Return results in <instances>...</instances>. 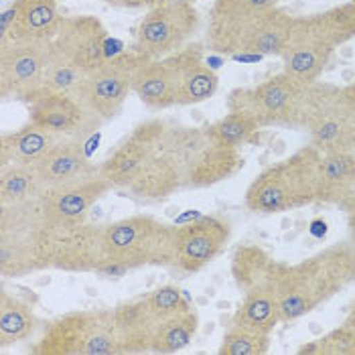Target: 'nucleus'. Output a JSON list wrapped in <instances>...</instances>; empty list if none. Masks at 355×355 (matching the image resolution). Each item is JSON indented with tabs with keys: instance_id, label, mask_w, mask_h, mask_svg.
Instances as JSON below:
<instances>
[{
	"instance_id": "4c0bfd02",
	"label": "nucleus",
	"mask_w": 355,
	"mask_h": 355,
	"mask_svg": "<svg viewBox=\"0 0 355 355\" xmlns=\"http://www.w3.org/2000/svg\"><path fill=\"white\" fill-rule=\"evenodd\" d=\"M343 325H345L347 329H352V331L355 333V301L352 302V309H349V313H347V317H345Z\"/></svg>"
},
{
	"instance_id": "6e6552de",
	"label": "nucleus",
	"mask_w": 355,
	"mask_h": 355,
	"mask_svg": "<svg viewBox=\"0 0 355 355\" xmlns=\"http://www.w3.org/2000/svg\"><path fill=\"white\" fill-rule=\"evenodd\" d=\"M313 85V83H311ZM311 85L288 73H278L254 87H240L230 94V110L250 114L260 128H306Z\"/></svg>"
},
{
	"instance_id": "0eeeda50",
	"label": "nucleus",
	"mask_w": 355,
	"mask_h": 355,
	"mask_svg": "<svg viewBox=\"0 0 355 355\" xmlns=\"http://www.w3.org/2000/svg\"><path fill=\"white\" fill-rule=\"evenodd\" d=\"M37 355H122L114 309L73 311L53 319L37 345Z\"/></svg>"
},
{
	"instance_id": "1a4fd4ad",
	"label": "nucleus",
	"mask_w": 355,
	"mask_h": 355,
	"mask_svg": "<svg viewBox=\"0 0 355 355\" xmlns=\"http://www.w3.org/2000/svg\"><path fill=\"white\" fill-rule=\"evenodd\" d=\"M201 27V17L191 0H164L148 8L135 39V53L164 59L185 49Z\"/></svg>"
},
{
	"instance_id": "f3484780",
	"label": "nucleus",
	"mask_w": 355,
	"mask_h": 355,
	"mask_svg": "<svg viewBox=\"0 0 355 355\" xmlns=\"http://www.w3.org/2000/svg\"><path fill=\"white\" fill-rule=\"evenodd\" d=\"M28 112L33 122L61 138L85 140L104 124L69 92L45 94L28 106Z\"/></svg>"
},
{
	"instance_id": "9d476101",
	"label": "nucleus",
	"mask_w": 355,
	"mask_h": 355,
	"mask_svg": "<svg viewBox=\"0 0 355 355\" xmlns=\"http://www.w3.org/2000/svg\"><path fill=\"white\" fill-rule=\"evenodd\" d=\"M146 57L138 53H118L108 57L100 67L85 73L69 94H73L85 108L102 122L120 114L135 85V73Z\"/></svg>"
},
{
	"instance_id": "412c9836",
	"label": "nucleus",
	"mask_w": 355,
	"mask_h": 355,
	"mask_svg": "<svg viewBox=\"0 0 355 355\" xmlns=\"http://www.w3.org/2000/svg\"><path fill=\"white\" fill-rule=\"evenodd\" d=\"M17 17L10 31L0 37V45L28 43L49 45L61 23L57 0H15Z\"/></svg>"
},
{
	"instance_id": "473e14b6",
	"label": "nucleus",
	"mask_w": 355,
	"mask_h": 355,
	"mask_svg": "<svg viewBox=\"0 0 355 355\" xmlns=\"http://www.w3.org/2000/svg\"><path fill=\"white\" fill-rule=\"evenodd\" d=\"M144 301L148 304L150 313L163 323L171 317H177L181 313H187L191 311L193 306L189 304V301L185 299V295L175 286V284H164V286H159L155 291H150Z\"/></svg>"
},
{
	"instance_id": "b1692460",
	"label": "nucleus",
	"mask_w": 355,
	"mask_h": 355,
	"mask_svg": "<svg viewBox=\"0 0 355 355\" xmlns=\"http://www.w3.org/2000/svg\"><path fill=\"white\" fill-rule=\"evenodd\" d=\"M61 140L55 132L28 120L15 132H4L0 138V168L8 164H35Z\"/></svg>"
},
{
	"instance_id": "c9c22d12",
	"label": "nucleus",
	"mask_w": 355,
	"mask_h": 355,
	"mask_svg": "<svg viewBox=\"0 0 355 355\" xmlns=\"http://www.w3.org/2000/svg\"><path fill=\"white\" fill-rule=\"evenodd\" d=\"M343 94H345V102H347V108L352 114V124H354V135H355V82L349 83L343 87Z\"/></svg>"
},
{
	"instance_id": "6ab92c4d",
	"label": "nucleus",
	"mask_w": 355,
	"mask_h": 355,
	"mask_svg": "<svg viewBox=\"0 0 355 355\" xmlns=\"http://www.w3.org/2000/svg\"><path fill=\"white\" fill-rule=\"evenodd\" d=\"M112 183L102 175L71 187L47 189L41 195V209L47 223L87 221L92 207L112 191Z\"/></svg>"
},
{
	"instance_id": "f257e3e1",
	"label": "nucleus",
	"mask_w": 355,
	"mask_h": 355,
	"mask_svg": "<svg viewBox=\"0 0 355 355\" xmlns=\"http://www.w3.org/2000/svg\"><path fill=\"white\" fill-rule=\"evenodd\" d=\"M100 175L114 189L142 203L173 197L181 189V181L168 148V124L161 118L140 122L100 163Z\"/></svg>"
},
{
	"instance_id": "f03ea898",
	"label": "nucleus",
	"mask_w": 355,
	"mask_h": 355,
	"mask_svg": "<svg viewBox=\"0 0 355 355\" xmlns=\"http://www.w3.org/2000/svg\"><path fill=\"white\" fill-rule=\"evenodd\" d=\"M264 272L276 291L282 323H293L354 284L355 246L352 242L333 244L297 264H282L266 256Z\"/></svg>"
},
{
	"instance_id": "ddd939ff",
	"label": "nucleus",
	"mask_w": 355,
	"mask_h": 355,
	"mask_svg": "<svg viewBox=\"0 0 355 355\" xmlns=\"http://www.w3.org/2000/svg\"><path fill=\"white\" fill-rule=\"evenodd\" d=\"M47 45L10 43L0 45V98L31 106L45 96Z\"/></svg>"
},
{
	"instance_id": "2eb2a0df",
	"label": "nucleus",
	"mask_w": 355,
	"mask_h": 355,
	"mask_svg": "<svg viewBox=\"0 0 355 355\" xmlns=\"http://www.w3.org/2000/svg\"><path fill=\"white\" fill-rule=\"evenodd\" d=\"M232 238L230 221L218 216H203L191 223L177 225V270L199 272L216 260Z\"/></svg>"
},
{
	"instance_id": "7c9ffc66",
	"label": "nucleus",
	"mask_w": 355,
	"mask_h": 355,
	"mask_svg": "<svg viewBox=\"0 0 355 355\" xmlns=\"http://www.w3.org/2000/svg\"><path fill=\"white\" fill-rule=\"evenodd\" d=\"M82 71L71 61H67L53 43H49L47 45V63H45V94L71 92L78 83L82 82Z\"/></svg>"
},
{
	"instance_id": "72a5a7b5",
	"label": "nucleus",
	"mask_w": 355,
	"mask_h": 355,
	"mask_svg": "<svg viewBox=\"0 0 355 355\" xmlns=\"http://www.w3.org/2000/svg\"><path fill=\"white\" fill-rule=\"evenodd\" d=\"M299 354H323V355H355V333L345 325L329 331L327 335L319 337L302 345Z\"/></svg>"
},
{
	"instance_id": "cd10ccee",
	"label": "nucleus",
	"mask_w": 355,
	"mask_h": 355,
	"mask_svg": "<svg viewBox=\"0 0 355 355\" xmlns=\"http://www.w3.org/2000/svg\"><path fill=\"white\" fill-rule=\"evenodd\" d=\"M41 179L33 164H8L0 168V205H15L43 195Z\"/></svg>"
},
{
	"instance_id": "f8f14e48",
	"label": "nucleus",
	"mask_w": 355,
	"mask_h": 355,
	"mask_svg": "<svg viewBox=\"0 0 355 355\" xmlns=\"http://www.w3.org/2000/svg\"><path fill=\"white\" fill-rule=\"evenodd\" d=\"M280 0H216L209 12L207 45L219 55L242 53L250 35Z\"/></svg>"
},
{
	"instance_id": "9b49d317",
	"label": "nucleus",
	"mask_w": 355,
	"mask_h": 355,
	"mask_svg": "<svg viewBox=\"0 0 355 355\" xmlns=\"http://www.w3.org/2000/svg\"><path fill=\"white\" fill-rule=\"evenodd\" d=\"M304 130H309L311 146L321 155L355 150L354 124L343 87L321 82L311 85V106Z\"/></svg>"
},
{
	"instance_id": "7ed1b4c3",
	"label": "nucleus",
	"mask_w": 355,
	"mask_h": 355,
	"mask_svg": "<svg viewBox=\"0 0 355 355\" xmlns=\"http://www.w3.org/2000/svg\"><path fill=\"white\" fill-rule=\"evenodd\" d=\"M323 155L304 146L284 161L264 168L248 187L246 207L254 214H284L301 209L319 199V173Z\"/></svg>"
},
{
	"instance_id": "aec40b11",
	"label": "nucleus",
	"mask_w": 355,
	"mask_h": 355,
	"mask_svg": "<svg viewBox=\"0 0 355 355\" xmlns=\"http://www.w3.org/2000/svg\"><path fill=\"white\" fill-rule=\"evenodd\" d=\"M177 80V106H193L216 96L219 80L203 59L201 47L189 43L185 49L164 57Z\"/></svg>"
},
{
	"instance_id": "58836bf2",
	"label": "nucleus",
	"mask_w": 355,
	"mask_h": 355,
	"mask_svg": "<svg viewBox=\"0 0 355 355\" xmlns=\"http://www.w3.org/2000/svg\"><path fill=\"white\" fill-rule=\"evenodd\" d=\"M354 2H355V0H354Z\"/></svg>"
},
{
	"instance_id": "c85d7f7f",
	"label": "nucleus",
	"mask_w": 355,
	"mask_h": 355,
	"mask_svg": "<svg viewBox=\"0 0 355 355\" xmlns=\"http://www.w3.org/2000/svg\"><path fill=\"white\" fill-rule=\"evenodd\" d=\"M197 329H199V315L195 309L166 319L155 333L150 354L168 355L185 349L197 335Z\"/></svg>"
},
{
	"instance_id": "a211bd4d",
	"label": "nucleus",
	"mask_w": 355,
	"mask_h": 355,
	"mask_svg": "<svg viewBox=\"0 0 355 355\" xmlns=\"http://www.w3.org/2000/svg\"><path fill=\"white\" fill-rule=\"evenodd\" d=\"M33 166L45 191L71 187L100 177V164L92 163V159L83 148V140H76V138H61Z\"/></svg>"
},
{
	"instance_id": "c756f323",
	"label": "nucleus",
	"mask_w": 355,
	"mask_h": 355,
	"mask_svg": "<svg viewBox=\"0 0 355 355\" xmlns=\"http://www.w3.org/2000/svg\"><path fill=\"white\" fill-rule=\"evenodd\" d=\"M205 128L218 144L227 146V148L244 146L248 142H252V138L262 130L260 124L242 110H230L223 118L216 120L214 124H207Z\"/></svg>"
},
{
	"instance_id": "39448f33",
	"label": "nucleus",
	"mask_w": 355,
	"mask_h": 355,
	"mask_svg": "<svg viewBox=\"0 0 355 355\" xmlns=\"http://www.w3.org/2000/svg\"><path fill=\"white\" fill-rule=\"evenodd\" d=\"M106 262L128 270L144 266L173 268L177 260V225L153 216H130L102 227Z\"/></svg>"
},
{
	"instance_id": "a878e982",
	"label": "nucleus",
	"mask_w": 355,
	"mask_h": 355,
	"mask_svg": "<svg viewBox=\"0 0 355 355\" xmlns=\"http://www.w3.org/2000/svg\"><path fill=\"white\" fill-rule=\"evenodd\" d=\"M295 21H297V17H293L284 8H280V6L272 8L264 17V21L254 28V33L250 35V39L242 49V53L262 55V57L278 55L280 57L284 53L288 41H291Z\"/></svg>"
},
{
	"instance_id": "20e7f679",
	"label": "nucleus",
	"mask_w": 355,
	"mask_h": 355,
	"mask_svg": "<svg viewBox=\"0 0 355 355\" xmlns=\"http://www.w3.org/2000/svg\"><path fill=\"white\" fill-rule=\"evenodd\" d=\"M102 227L89 221L47 223L43 221L27 238L35 270L94 272L106 262Z\"/></svg>"
},
{
	"instance_id": "4be33fe9",
	"label": "nucleus",
	"mask_w": 355,
	"mask_h": 355,
	"mask_svg": "<svg viewBox=\"0 0 355 355\" xmlns=\"http://www.w3.org/2000/svg\"><path fill=\"white\" fill-rule=\"evenodd\" d=\"M343 211L355 207V150L323 155L319 173V199Z\"/></svg>"
},
{
	"instance_id": "4468645a",
	"label": "nucleus",
	"mask_w": 355,
	"mask_h": 355,
	"mask_svg": "<svg viewBox=\"0 0 355 355\" xmlns=\"http://www.w3.org/2000/svg\"><path fill=\"white\" fill-rule=\"evenodd\" d=\"M335 49L337 47L331 41L319 12L309 17H297L291 41L284 53L280 55L284 63L282 71L306 85L317 83Z\"/></svg>"
},
{
	"instance_id": "393cba45",
	"label": "nucleus",
	"mask_w": 355,
	"mask_h": 355,
	"mask_svg": "<svg viewBox=\"0 0 355 355\" xmlns=\"http://www.w3.org/2000/svg\"><path fill=\"white\" fill-rule=\"evenodd\" d=\"M132 89L150 110L177 106V80L166 59H144L135 73Z\"/></svg>"
},
{
	"instance_id": "bb28decb",
	"label": "nucleus",
	"mask_w": 355,
	"mask_h": 355,
	"mask_svg": "<svg viewBox=\"0 0 355 355\" xmlns=\"http://www.w3.org/2000/svg\"><path fill=\"white\" fill-rule=\"evenodd\" d=\"M39 325L33 306L10 295L6 288L0 291V349H8L21 341H27Z\"/></svg>"
},
{
	"instance_id": "423d86ee",
	"label": "nucleus",
	"mask_w": 355,
	"mask_h": 355,
	"mask_svg": "<svg viewBox=\"0 0 355 355\" xmlns=\"http://www.w3.org/2000/svg\"><path fill=\"white\" fill-rule=\"evenodd\" d=\"M168 148L177 164L181 189H207L232 179L244 166L240 148H227L209 137L207 128L171 126Z\"/></svg>"
},
{
	"instance_id": "e433bc0d",
	"label": "nucleus",
	"mask_w": 355,
	"mask_h": 355,
	"mask_svg": "<svg viewBox=\"0 0 355 355\" xmlns=\"http://www.w3.org/2000/svg\"><path fill=\"white\" fill-rule=\"evenodd\" d=\"M345 214H347V227H349V242L355 246V207Z\"/></svg>"
},
{
	"instance_id": "dca6fc26",
	"label": "nucleus",
	"mask_w": 355,
	"mask_h": 355,
	"mask_svg": "<svg viewBox=\"0 0 355 355\" xmlns=\"http://www.w3.org/2000/svg\"><path fill=\"white\" fill-rule=\"evenodd\" d=\"M51 43L83 76L108 59V31L98 17L92 15L63 17Z\"/></svg>"
},
{
	"instance_id": "2f4dec72",
	"label": "nucleus",
	"mask_w": 355,
	"mask_h": 355,
	"mask_svg": "<svg viewBox=\"0 0 355 355\" xmlns=\"http://www.w3.org/2000/svg\"><path fill=\"white\" fill-rule=\"evenodd\" d=\"M270 349V335L252 329L230 325L223 333L219 354L221 355H262Z\"/></svg>"
},
{
	"instance_id": "f704fd0d",
	"label": "nucleus",
	"mask_w": 355,
	"mask_h": 355,
	"mask_svg": "<svg viewBox=\"0 0 355 355\" xmlns=\"http://www.w3.org/2000/svg\"><path fill=\"white\" fill-rule=\"evenodd\" d=\"M104 2L118 8H153L164 0H104Z\"/></svg>"
},
{
	"instance_id": "5701e85b",
	"label": "nucleus",
	"mask_w": 355,
	"mask_h": 355,
	"mask_svg": "<svg viewBox=\"0 0 355 355\" xmlns=\"http://www.w3.org/2000/svg\"><path fill=\"white\" fill-rule=\"evenodd\" d=\"M114 319L124 354H150L153 339L161 321L150 313L144 297L118 304L114 309Z\"/></svg>"
}]
</instances>
